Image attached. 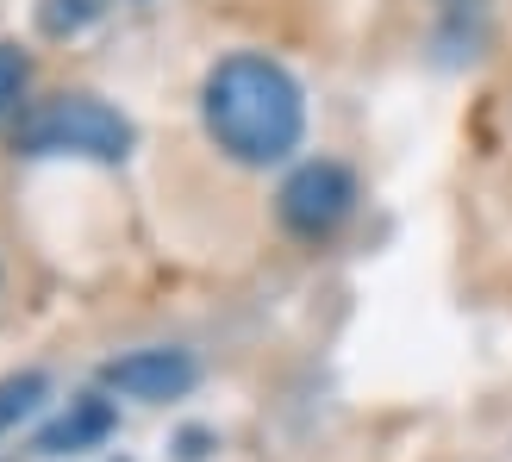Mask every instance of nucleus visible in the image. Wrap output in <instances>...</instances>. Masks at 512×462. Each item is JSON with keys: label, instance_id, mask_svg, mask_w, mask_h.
<instances>
[{"label": "nucleus", "instance_id": "obj_7", "mask_svg": "<svg viewBox=\"0 0 512 462\" xmlns=\"http://www.w3.org/2000/svg\"><path fill=\"white\" fill-rule=\"evenodd\" d=\"M107 13V0H38V32L44 38H75Z\"/></svg>", "mask_w": 512, "mask_h": 462}, {"label": "nucleus", "instance_id": "obj_6", "mask_svg": "<svg viewBox=\"0 0 512 462\" xmlns=\"http://www.w3.org/2000/svg\"><path fill=\"white\" fill-rule=\"evenodd\" d=\"M44 400H50V375H44V369L7 375V381H0V431H13L19 419H32Z\"/></svg>", "mask_w": 512, "mask_h": 462}, {"label": "nucleus", "instance_id": "obj_3", "mask_svg": "<svg viewBox=\"0 0 512 462\" xmlns=\"http://www.w3.org/2000/svg\"><path fill=\"white\" fill-rule=\"evenodd\" d=\"M350 213H356V175L331 157L300 163L275 194V219H281V231H294L300 244H325Z\"/></svg>", "mask_w": 512, "mask_h": 462}, {"label": "nucleus", "instance_id": "obj_2", "mask_svg": "<svg viewBox=\"0 0 512 462\" xmlns=\"http://www.w3.org/2000/svg\"><path fill=\"white\" fill-rule=\"evenodd\" d=\"M132 119L107 107L100 94H57L19 119L25 157H88V163H125L132 157Z\"/></svg>", "mask_w": 512, "mask_h": 462}, {"label": "nucleus", "instance_id": "obj_1", "mask_svg": "<svg viewBox=\"0 0 512 462\" xmlns=\"http://www.w3.org/2000/svg\"><path fill=\"white\" fill-rule=\"evenodd\" d=\"M200 119L207 138L244 169L288 163L306 138V94L288 69L263 50H232L200 82Z\"/></svg>", "mask_w": 512, "mask_h": 462}, {"label": "nucleus", "instance_id": "obj_8", "mask_svg": "<svg viewBox=\"0 0 512 462\" xmlns=\"http://www.w3.org/2000/svg\"><path fill=\"white\" fill-rule=\"evenodd\" d=\"M25 82H32V57H25L19 44L0 38V119H7L19 100H25Z\"/></svg>", "mask_w": 512, "mask_h": 462}, {"label": "nucleus", "instance_id": "obj_4", "mask_svg": "<svg viewBox=\"0 0 512 462\" xmlns=\"http://www.w3.org/2000/svg\"><path fill=\"white\" fill-rule=\"evenodd\" d=\"M200 381V363L175 344H150V350H125L100 369V388L119 394V400H144V406H163V400H182Z\"/></svg>", "mask_w": 512, "mask_h": 462}, {"label": "nucleus", "instance_id": "obj_5", "mask_svg": "<svg viewBox=\"0 0 512 462\" xmlns=\"http://www.w3.org/2000/svg\"><path fill=\"white\" fill-rule=\"evenodd\" d=\"M113 431H119L113 400L107 394H82V400H69L63 413L38 431V450L44 456H82V450H100Z\"/></svg>", "mask_w": 512, "mask_h": 462}]
</instances>
